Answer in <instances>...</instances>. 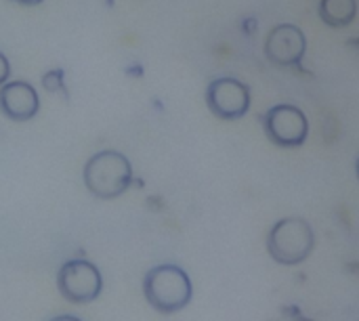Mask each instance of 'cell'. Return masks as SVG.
Returning <instances> with one entry per match:
<instances>
[{"mask_svg":"<svg viewBox=\"0 0 359 321\" xmlns=\"http://www.w3.org/2000/svg\"><path fill=\"white\" fill-rule=\"evenodd\" d=\"M320 17L330 27H347L358 17V0H322Z\"/></svg>","mask_w":359,"mask_h":321,"instance_id":"cell-9","label":"cell"},{"mask_svg":"<svg viewBox=\"0 0 359 321\" xmlns=\"http://www.w3.org/2000/svg\"><path fill=\"white\" fill-rule=\"evenodd\" d=\"M307 53V38L299 25H276L265 40V57L280 67H299Z\"/></svg>","mask_w":359,"mask_h":321,"instance_id":"cell-7","label":"cell"},{"mask_svg":"<svg viewBox=\"0 0 359 321\" xmlns=\"http://www.w3.org/2000/svg\"><path fill=\"white\" fill-rule=\"evenodd\" d=\"M358 177H359V160H358Z\"/></svg>","mask_w":359,"mask_h":321,"instance_id":"cell-14","label":"cell"},{"mask_svg":"<svg viewBox=\"0 0 359 321\" xmlns=\"http://www.w3.org/2000/svg\"><path fill=\"white\" fill-rule=\"evenodd\" d=\"M48 321H82L78 320V317H74V315H57V317H53V320Z\"/></svg>","mask_w":359,"mask_h":321,"instance_id":"cell-12","label":"cell"},{"mask_svg":"<svg viewBox=\"0 0 359 321\" xmlns=\"http://www.w3.org/2000/svg\"><path fill=\"white\" fill-rule=\"evenodd\" d=\"M40 99L29 82L15 80L0 86V111L13 122H27L38 114Z\"/></svg>","mask_w":359,"mask_h":321,"instance_id":"cell-8","label":"cell"},{"mask_svg":"<svg viewBox=\"0 0 359 321\" xmlns=\"http://www.w3.org/2000/svg\"><path fill=\"white\" fill-rule=\"evenodd\" d=\"M57 288L61 296L76 305H86L99 299L103 290V278L97 265L86 259H72L61 265L57 273Z\"/></svg>","mask_w":359,"mask_h":321,"instance_id":"cell-4","label":"cell"},{"mask_svg":"<svg viewBox=\"0 0 359 321\" xmlns=\"http://www.w3.org/2000/svg\"><path fill=\"white\" fill-rule=\"evenodd\" d=\"M313 229L307 221L290 217V219H282L273 225L269 240H267V248L269 254L282 263V265H299L305 259H309L311 250H313Z\"/></svg>","mask_w":359,"mask_h":321,"instance_id":"cell-3","label":"cell"},{"mask_svg":"<svg viewBox=\"0 0 359 321\" xmlns=\"http://www.w3.org/2000/svg\"><path fill=\"white\" fill-rule=\"evenodd\" d=\"M263 128L271 143L280 147H301L309 135V122L297 105H276L263 116Z\"/></svg>","mask_w":359,"mask_h":321,"instance_id":"cell-5","label":"cell"},{"mask_svg":"<svg viewBox=\"0 0 359 321\" xmlns=\"http://www.w3.org/2000/svg\"><path fill=\"white\" fill-rule=\"evenodd\" d=\"M8 76H11V63H8V59L0 53V86L8 82Z\"/></svg>","mask_w":359,"mask_h":321,"instance_id":"cell-11","label":"cell"},{"mask_svg":"<svg viewBox=\"0 0 359 321\" xmlns=\"http://www.w3.org/2000/svg\"><path fill=\"white\" fill-rule=\"evenodd\" d=\"M82 179L95 198L114 200L130 187L133 166L124 153L116 149H103L88 158Z\"/></svg>","mask_w":359,"mask_h":321,"instance_id":"cell-1","label":"cell"},{"mask_svg":"<svg viewBox=\"0 0 359 321\" xmlns=\"http://www.w3.org/2000/svg\"><path fill=\"white\" fill-rule=\"evenodd\" d=\"M42 84L46 90H63V71L55 69V71H46L42 78Z\"/></svg>","mask_w":359,"mask_h":321,"instance_id":"cell-10","label":"cell"},{"mask_svg":"<svg viewBox=\"0 0 359 321\" xmlns=\"http://www.w3.org/2000/svg\"><path fill=\"white\" fill-rule=\"evenodd\" d=\"M143 294L147 303L160 313H175L187 307L194 288L189 275L177 265H158L147 271L143 280Z\"/></svg>","mask_w":359,"mask_h":321,"instance_id":"cell-2","label":"cell"},{"mask_svg":"<svg viewBox=\"0 0 359 321\" xmlns=\"http://www.w3.org/2000/svg\"><path fill=\"white\" fill-rule=\"evenodd\" d=\"M206 103L221 120H240L250 109V88L238 78H217L206 88Z\"/></svg>","mask_w":359,"mask_h":321,"instance_id":"cell-6","label":"cell"},{"mask_svg":"<svg viewBox=\"0 0 359 321\" xmlns=\"http://www.w3.org/2000/svg\"><path fill=\"white\" fill-rule=\"evenodd\" d=\"M15 2L25 4V6H36V4H40V2H44V0H15Z\"/></svg>","mask_w":359,"mask_h":321,"instance_id":"cell-13","label":"cell"}]
</instances>
